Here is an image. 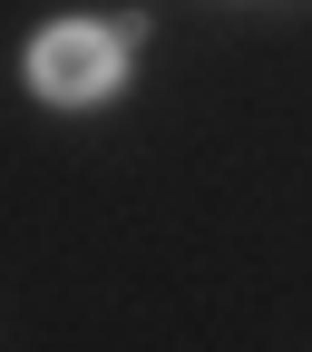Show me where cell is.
I'll list each match as a JSON object with an SVG mask.
<instances>
[{
  "mask_svg": "<svg viewBox=\"0 0 312 352\" xmlns=\"http://www.w3.org/2000/svg\"><path fill=\"white\" fill-rule=\"evenodd\" d=\"M127 39H137V30H98V20L49 30V39L29 50V88H39V98H59V108L108 98V88H117V69H127Z\"/></svg>",
  "mask_w": 312,
  "mask_h": 352,
  "instance_id": "obj_1",
  "label": "cell"
}]
</instances>
